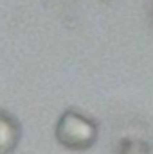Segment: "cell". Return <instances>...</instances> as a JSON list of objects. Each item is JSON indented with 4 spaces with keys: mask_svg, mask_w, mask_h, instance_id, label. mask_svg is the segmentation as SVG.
I'll list each match as a JSON object with an SVG mask.
<instances>
[{
    "mask_svg": "<svg viewBox=\"0 0 153 154\" xmlns=\"http://www.w3.org/2000/svg\"><path fill=\"white\" fill-rule=\"evenodd\" d=\"M22 129L18 120L0 109V154H11L20 143Z\"/></svg>",
    "mask_w": 153,
    "mask_h": 154,
    "instance_id": "obj_2",
    "label": "cell"
},
{
    "mask_svg": "<svg viewBox=\"0 0 153 154\" xmlns=\"http://www.w3.org/2000/svg\"><path fill=\"white\" fill-rule=\"evenodd\" d=\"M56 138L61 145L72 151H86L96 143L97 138V125L79 111L69 109L65 111L58 125H56Z\"/></svg>",
    "mask_w": 153,
    "mask_h": 154,
    "instance_id": "obj_1",
    "label": "cell"
}]
</instances>
